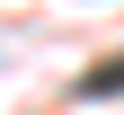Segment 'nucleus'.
<instances>
[{
	"instance_id": "1",
	"label": "nucleus",
	"mask_w": 124,
	"mask_h": 115,
	"mask_svg": "<svg viewBox=\"0 0 124 115\" xmlns=\"http://www.w3.org/2000/svg\"><path fill=\"white\" fill-rule=\"evenodd\" d=\"M89 97H124V53H115V62H106V71H98V80H89Z\"/></svg>"
}]
</instances>
